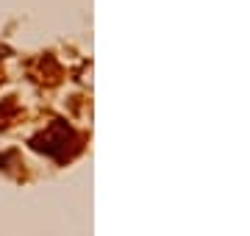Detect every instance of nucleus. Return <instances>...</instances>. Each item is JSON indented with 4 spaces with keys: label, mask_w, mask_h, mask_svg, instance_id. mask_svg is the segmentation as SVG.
I'll list each match as a JSON object with an SVG mask.
<instances>
[{
    "label": "nucleus",
    "mask_w": 250,
    "mask_h": 236,
    "mask_svg": "<svg viewBox=\"0 0 250 236\" xmlns=\"http://www.w3.org/2000/svg\"><path fill=\"white\" fill-rule=\"evenodd\" d=\"M67 139H75V134H72V128L64 122L62 125V137H56V128H50V131H45L42 137H36L31 145L36 147V150H45L47 156H53V158H64L67 156Z\"/></svg>",
    "instance_id": "nucleus-1"
}]
</instances>
